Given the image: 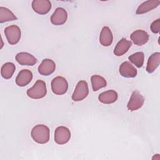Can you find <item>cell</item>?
Here are the masks:
<instances>
[{
    "instance_id": "obj_21",
    "label": "cell",
    "mask_w": 160,
    "mask_h": 160,
    "mask_svg": "<svg viewBox=\"0 0 160 160\" xmlns=\"http://www.w3.org/2000/svg\"><path fill=\"white\" fill-rule=\"evenodd\" d=\"M92 88L94 91H98L99 89L106 87L107 82L106 79L99 75H93L91 78Z\"/></svg>"
},
{
    "instance_id": "obj_4",
    "label": "cell",
    "mask_w": 160,
    "mask_h": 160,
    "mask_svg": "<svg viewBox=\"0 0 160 160\" xmlns=\"http://www.w3.org/2000/svg\"><path fill=\"white\" fill-rule=\"evenodd\" d=\"M4 34L8 43L11 45H14L19 41L21 32L20 28L18 26L11 25L5 28Z\"/></svg>"
},
{
    "instance_id": "obj_17",
    "label": "cell",
    "mask_w": 160,
    "mask_h": 160,
    "mask_svg": "<svg viewBox=\"0 0 160 160\" xmlns=\"http://www.w3.org/2000/svg\"><path fill=\"white\" fill-rule=\"evenodd\" d=\"M118 93L114 90H108L101 93L98 96L99 101L103 104H111L118 99Z\"/></svg>"
},
{
    "instance_id": "obj_5",
    "label": "cell",
    "mask_w": 160,
    "mask_h": 160,
    "mask_svg": "<svg viewBox=\"0 0 160 160\" xmlns=\"http://www.w3.org/2000/svg\"><path fill=\"white\" fill-rule=\"evenodd\" d=\"M89 94L88 85L86 81H80L76 85L74 91L72 95V99L74 101H80L83 100Z\"/></svg>"
},
{
    "instance_id": "obj_1",
    "label": "cell",
    "mask_w": 160,
    "mask_h": 160,
    "mask_svg": "<svg viewBox=\"0 0 160 160\" xmlns=\"http://www.w3.org/2000/svg\"><path fill=\"white\" fill-rule=\"evenodd\" d=\"M31 135L35 142L45 144L49 140V129L44 124H38L32 129Z\"/></svg>"
},
{
    "instance_id": "obj_22",
    "label": "cell",
    "mask_w": 160,
    "mask_h": 160,
    "mask_svg": "<svg viewBox=\"0 0 160 160\" xmlns=\"http://www.w3.org/2000/svg\"><path fill=\"white\" fill-rule=\"evenodd\" d=\"M16 16L6 8L0 7V22L3 23L4 22L16 20Z\"/></svg>"
},
{
    "instance_id": "obj_18",
    "label": "cell",
    "mask_w": 160,
    "mask_h": 160,
    "mask_svg": "<svg viewBox=\"0 0 160 160\" xmlns=\"http://www.w3.org/2000/svg\"><path fill=\"white\" fill-rule=\"evenodd\" d=\"M113 40V36L111 29L108 26H104L102 28L100 36H99V42L104 46H110Z\"/></svg>"
},
{
    "instance_id": "obj_16",
    "label": "cell",
    "mask_w": 160,
    "mask_h": 160,
    "mask_svg": "<svg viewBox=\"0 0 160 160\" xmlns=\"http://www.w3.org/2000/svg\"><path fill=\"white\" fill-rule=\"evenodd\" d=\"M132 42L125 38H122L116 44L114 54L117 56H121L128 52L129 48L131 46Z\"/></svg>"
},
{
    "instance_id": "obj_11",
    "label": "cell",
    "mask_w": 160,
    "mask_h": 160,
    "mask_svg": "<svg viewBox=\"0 0 160 160\" xmlns=\"http://www.w3.org/2000/svg\"><path fill=\"white\" fill-rule=\"evenodd\" d=\"M16 60L23 66H33L37 62V59L34 56L26 52L18 53L16 56Z\"/></svg>"
},
{
    "instance_id": "obj_24",
    "label": "cell",
    "mask_w": 160,
    "mask_h": 160,
    "mask_svg": "<svg viewBox=\"0 0 160 160\" xmlns=\"http://www.w3.org/2000/svg\"><path fill=\"white\" fill-rule=\"evenodd\" d=\"M151 30L154 33H159L160 29V19L158 18L156 20L154 21L150 26Z\"/></svg>"
},
{
    "instance_id": "obj_3",
    "label": "cell",
    "mask_w": 160,
    "mask_h": 160,
    "mask_svg": "<svg viewBox=\"0 0 160 160\" xmlns=\"http://www.w3.org/2000/svg\"><path fill=\"white\" fill-rule=\"evenodd\" d=\"M68 89V83L66 79L62 76H57L51 81V89L54 94L62 95L66 92Z\"/></svg>"
},
{
    "instance_id": "obj_23",
    "label": "cell",
    "mask_w": 160,
    "mask_h": 160,
    "mask_svg": "<svg viewBox=\"0 0 160 160\" xmlns=\"http://www.w3.org/2000/svg\"><path fill=\"white\" fill-rule=\"evenodd\" d=\"M129 60L136 67L140 68L142 66L144 60V54L142 52H137L129 56Z\"/></svg>"
},
{
    "instance_id": "obj_8",
    "label": "cell",
    "mask_w": 160,
    "mask_h": 160,
    "mask_svg": "<svg viewBox=\"0 0 160 160\" xmlns=\"http://www.w3.org/2000/svg\"><path fill=\"white\" fill-rule=\"evenodd\" d=\"M33 10L39 14H46L51 9V3L48 0H34L32 2Z\"/></svg>"
},
{
    "instance_id": "obj_13",
    "label": "cell",
    "mask_w": 160,
    "mask_h": 160,
    "mask_svg": "<svg viewBox=\"0 0 160 160\" xmlns=\"http://www.w3.org/2000/svg\"><path fill=\"white\" fill-rule=\"evenodd\" d=\"M119 73L124 78H134L137 75V69L129 62H123L119 66Z\"/></svg>"
},
{
    "instance_id": "obj_7",
    "label": "cell",
    "mask_w": 160,
    "mask_h": 160,
    "mask_svg": "<svg viewBox=\"0 0 160 160\" xmlns=\"http://www.w3.org/2000/svg\"><path fill=\"white\" fill-rule=\"evenodd\" d=\"M71 138V132L65 126L58 127L54 132V141L58 144L67 143Z\"/></svg>"
},
{
    "instance_id": "obj_2",
    "label": "cell",
    "mask_w": 160,
    "mask_h": 160,
    "mask_svg": "<svg viewBox=\"0 0 160 160\" xmlns=\"http://www.w3.org/2000/svg\"><path fill=\"white\" fill-rule=\"evenodd\" d=\"M47 93L46 83L42 80H38L34 86L27 91V95L32 99H41Z\"/></svg>"
},
{
    "instance_id": "obj_19",
    "label": "cell",
    "mask_w": 160,
    "mask_h": 160,
    "mask_svg": "<svg viewBox=\"0 0 160 160\" xmlns=\"http://www.w3.org/2000/svg\"><path fill=\"white\" fill-rule=\"evenodd\" d=\"M160 63V53L156 52L150 56L148 60L146 71L149 73L153 72Z\"/></svg>"
},
{
    "instance_id": "obj_15",
    "label": "cell",
    "mask_w": 160,
    "mask_h": 160,
    "mask_svg": "<svg viewBox=\"0 0 160 160\" xmlns=\"http://www.w3.org/2000/svg\"><path fill=\"white\" fill-rule=\"evenodd\" d=\"M159 4L160 1L159 0H149L144 1L138 6L136 10V14H141L146 13L153 9L156 8Z\"/></svg>"
},
{
    "instance_id": "obj_10",
    "label": "cell",
    "mask_w": 160,
    "mask_h": 160,
    "mask_svg": "<svg viewBox=\"0 0 160 160\" xmlns=\"http://www.w3.org/2000/svg\"><path fill=\"white\" fill-rule=\"evenodd\" d=\"M56 69L55 62L50 59H44L38 67V72L42 76H49L54 72Z\"/></svg>"
},
{
    "instance_id": "obj_25",
    "label": "cell",
    "mask_w": 160,
    "mask_h": 160,
    "mask_svg": "<svg viewBox=\"0 0 160 160\" xmlns=\"http://www.w3.org/2000/svg\"><path fill=\"white\" fill-rule=\"evenodd\" d=\"M156 157L154 156V157L152 158V159H157V160H159V159H160V158H159V154H156Z\"/></svg>"
},
{
    "instance_id": "obj_9",
    "label": "cell",
    "mask_w": 160,
    "mask_h": 160,
    "mask_svg": "<svg viewBox=\"0 0 160 160\" xmlns=\"http://www.w3.org/2000/svg\"><path fill=\"white\" fill-rule=\"evenodd\" d=\"M68 18V13L62 8H58L51 17V22L56 26L64 24Z\"/></svg>"
},
{
    "instance_id": "obj_14",
    "label": "cell",
    "mask_w": 160,
    "mask_h": 160,
    "mask_svg": "<svg viewBox=\"0 0 160 160\" xmlns=\"http://www.w3.org/2000/svg\"><path fill=\"white\" fill-rule=\"evenodd\" d=\"M32 79V72L28 69H22L18 73L16 79V83L20 87H24L28 85Z\"/></svg>"
},
{
    "instance_id": "obj_20",
    "label": "cell",
    "mask_w": 160,
    "mask_h": 160,
    "mask_svg": "<svg viewBox=\"0 0 160 160\" xmlns=\"http://www.w3.org/2000/svg\"><path fill=\"white\" fill-rule=\"evenodd\" d=\"M16 70V66L12 62H6L4 64L1 68V74L3 78L10 79Z\"/></svg>"
},
{
    "instance_id": "obj_12",
    "label": "cell",
    "mask_w": 160,
    "mask_h": 160,
    "mask_svg": "<svg viewBox=\"0 0 160 160\" xmlns=\"http://www.w3.org/2000/svg\"><path fill=\"white\" fill-rule=\"evenodd\" d=\"M130 37L132 42L138 46H142L149 40V34L141 29L136 30L131 34Z\"/></svg>"
},
{
    "instance_id": "obj_6",
    "label": "cell",
    "mask_w": 160,
    "mask_h": 160,
    "mask_svg": "<svg viewBox=\"0 0 160 160\" xmlns=\"http://www.w3.org/2000/svg\"><path fill=\"white\" fill-rule=\"evenodd\" d=\"M144 102V98L138 91H134L131 96L129 101L127 104L129 111H133L140 109Z\"/></svg>"
}]
</instances>
